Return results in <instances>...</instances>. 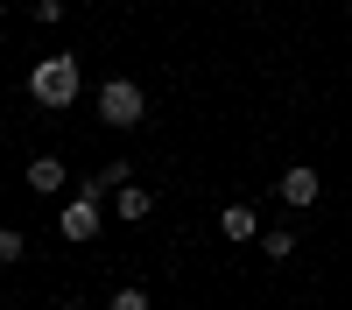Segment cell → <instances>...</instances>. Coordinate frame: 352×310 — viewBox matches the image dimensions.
I'll list each match as a JSON object with an SVG mask.
<instances>
[{
  "label": "cell",
  "instance_id": "6da1fadb",
  "mask_svg": "<svg viewBox=\"0 0 352 310\" xmlns=\"http://www.w3.org/2000/svg\"><path fill=\"white\" fill-rule=\"evenodd\" d=\"M78 92H85V64L71 49H50L43 64H28V99H36L43 113H64Z\"/></svg>",
  "mask_w": 352,
  "mask_h": 310
},
{
  "label": "cell",
  "instance_id": "7a4b0ae2",
  "mask_svg": "<svg viewBox=\"0 0 352 310\" xmlns=\"http://www.w3.org/2000/svg\"><path fill=\"white\" fill-rule=\"evenodd\" d=\"M141 113H148V92L134 78H106L99 85V120L106 127H141Z\"/></svg>",
  "mask_w": 352,
  "mask_h": 310
},
{
  "label": "cell",
  "instance_id": "3957f363",
  "mask_svg": "<svg viewBox=\"0 0 352 310\" xmlns=\"http://www.w3.org/2000/svg\"><path fill=\"white\" fill-rule=\"evenodd\" d=\"M56 225H64V240H99V225H106V197H99V190H78Z\"/></svg>",
  "mask_w": 352,
  "mask_h": 310
},
{
  "label": "cell",
  "instance_id": "277c9868",
  "mask_svg": "<svg viewBox=\"0 0 352 310\" xmlns=\"http://www.w3.org/2000/svg\"><path fill=\"white\" fill-rule=\"evenodd\" d=\"M317 190H324V177H317L310 162H289L282 177H275V197H282L289 212H310V205H317Z\"/></svg>",
  "mask_w": 352,
  "mask_h": 310
},
{
  "label": "cell",
  "instance_id": "5b68a950",
  "mask_svg": "<svg viewBox=\"0 0 352 310\" xmlns=\"http://www.w3.org/2000/svg\"><path fill=\"white\" fill-rule=\"evenodd\" d=\"M148 212H155V190H148V184H120V190H113V219H127V225H141Z\"/></svg>",
  "mask_w": 352,
  "mask_h": 310
},
{
  "label": "cell",
  "instance_id": "8992f818",
  "mask_svg": "<svg viewBox=\"0 0 352 310\" xmlns=\"http://www.w3.org/2000/svg\"><path fill=\"white\" fill-rule=\"evenodd\" d=\"M64 184H71V177H64V162H56V155H36V162H28V190H36V197H56Z\"/></svg>",
  "mask_w": 352,
  "mask_h": 310
},
{
  "label": "cell",
  "instance_id": "52a82bcc",
  "mask_svg": "<svg viewBox=\"0 0 352 310\" xmlns=\"http://www.w3.org/2000/svg\"><path fill=\"white\" fill-rule=\"evenodd\" d=\"M219 233H226V240H261L254 205H226V212H219Z\"/></svg>",
  "mask_w": 352,
  "mask_h": 310
},
{
  "label": "cell",
  "instance_id": "ba28073f",
  "mask_svg": "<svg viewBox=\"0 0 352 310\" xmlns=\"http://www.w3.org/2000/svg\"><path fill=\"white\" fill-rule=\"evenodd\" d=\"M261 254H268V261H289V254H296V225H268V233H261Z\"/></svg>",
  "mask_w": 352,
  "mask_h": 310
},
{
  "label": "cell",
  "instance_id": "9c48e42d",
  "mask_svg": "<svg viewBox=\"0 0 352 310\" xmlns=\"http://www.w3.org/2000/svg\"><path fill=\"white\" fill-rule=\"evenodd\" d=\"M120 184H134V162H106L99 177L85 184V190H99V197H113V190H120Z\"/></svg>",
  "mask_w": 352,
  "mask_h": 310
},
{
  "label": "cell",
  "instance_id": "30bf717a",
  "mask_svg": "<svg viewBox=\"0 0 352 310\" xmlns=\"http://www.w3.org/2000/svg\"><path fill=\"white\" fill-rule=\"evenodd\" d=\"M21 254H28V233L21 225H0V268H14Z\"/></svg>",
  "mask_w": 352,
  "mask_h": 310
},
{
  "label": "cell",
  "instance_id": "8fae6325",
  "mask_svg": "<svg viewBox=\"0 0 352 310\" xmlns=\"http://www.w3.org/2000/svg\"><path fill=\"white\" fill-rule=\"evenodd\" d=\"M106 310H155V296H141V289H113Z\"/></svg>",
  "mask_w": 352,
  "mask_h": 310
},
{
  "label": "cell",
  "instance_id": "7c38bea8",
  "mask_svg": "<svg viewBox=\"0 0 352 310\" xmlns=\"http://www.w3.org/2000/svg\"><path fill=\"white\" fill-rule=\"evenodd\" d=\"M36 21L56 28V21H71V8H64V0H36Z\"/></svg>",
  "mask_w": 352,
  "mask_h": 310
},
{
  "label": "cell",
  "instance_id": "4fadbf2b",
  "mask_svg": "<svg viewBox=\"0 0 352 310\" xmlns=\"http://www.w3.org/2000/svg\"><path fill=\"white\" fill-rule=\"evenodd\" d=\"M56 310H85V303H56Z\"/></svg>",
  "mask_w": 352,
  "mask_h": 310
}]
</instances>
